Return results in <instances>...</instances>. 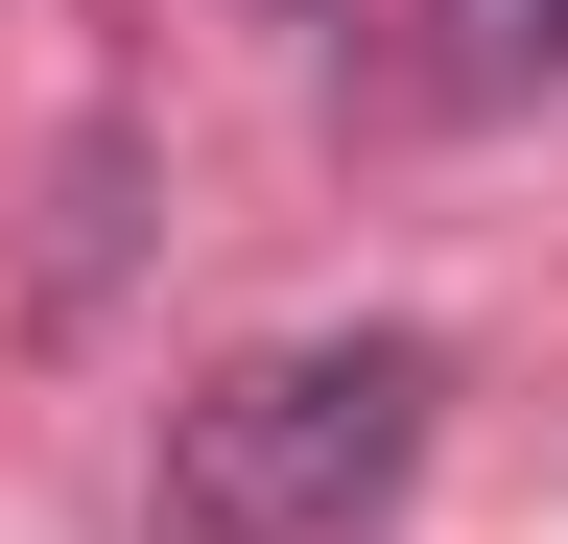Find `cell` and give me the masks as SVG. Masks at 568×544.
Returning <instances> with one entry per match:
<instances>
[{"mask_svg":"<svg viewBox=\"0 0 568 544\" xmlns=\"http://www.w3.org/2000/svg\"><path fill=\"white\" fill-rule=\"evenodd\" d=\"M426 402L450 356L426 331H284V356H213L166 402V544H355L426 473Z\"/></svg>","mask_w":568,"mask_h":544,"instance_id":"6da1fadb","label":"cell"},{"mask_svg":"<svg viewBox=\"0 0 568 544\" xmlns=\"http://www.w3.org/2000/svg\"><path fill=\"white\" fill-rule=\"evenodd\" d=\"M568 72V0H426V95L497 119V95H545Z\"/></svg>","mask_w":568,"mask_h":544,"instance_id":"7a4b0ae2","label":"cell"}]
</instances>
